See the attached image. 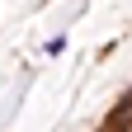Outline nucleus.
Returning a JSON list of instances; mask_svg holds the SVG:
<instances>
[{
	"label": "nucleus",
	"instance_id": "nucleus-1",
	"mask_svg": "<svg viewBox=\"0 0 132 132\" xmlns=\"http://www.w3.org/2000/svg\"><path fill=\"white\" fill-rule=\"evenodd\" d=\"M99 132H123V127H113V123H109V127H99Z\"/></svg>",
	"mask_w": 132,
	"mask_h": 132
}]
</instances>
